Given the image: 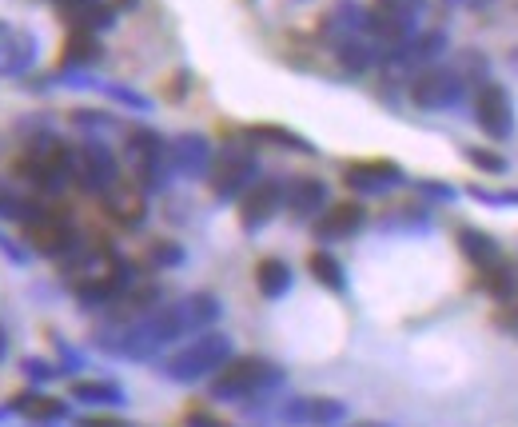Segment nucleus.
<instances>
[{"label": "nucleus", "instance_id": "a211bd4d", "mask_svg": "<svg viewBox=\"0 0 518 427\" xmlns=\"http://www.w3.org/2000/svg\"><path fill=\"white\" fill-rule=\"evenodd\" d=\"M307 268L315 272V280H319V284H327V288H343V268H339L327 252H315V256L307 260Z\"/></svg>", "mask_w": 518, "mask_h": 427}, {"label": "nucleus", "instance_id": "6e6552de", "mask_svg": "<svg viewBox=\"0 0 518 427\" xmlns=\"http://www.w3.org/2000/svg\"><path fill=\"white\" fill-rule=\"evenodd\" d=\"M359 224H363V208H359V204H335V208H327V216L319 220V236H323V240H339V236H351Z\"/></svg>", "mask_w": 518, "mask_h": 427}, {"label": "nucleus", "instance_id": "412c9836", "mask_svg": "<svg viewBox=\"0 0 518 427\" xmlns=\"http://www.w3.org/2000/svg\"><path fill=\"white\" fill-rule=\"evenodd\" d=\"M24 212H28V204L8 184H0V216H24Z\"/></svg>", "mask_w": 518, "mask_h": 427}, {"label": "nucleus", "instance_id": "f3484780", "mask_svg": "<svg viewBox=\"0 0 518 427\" xmlns=\"http://www.w3.org/2000/svg\"><path fill=\"white\" fill-rule=\"evenodd\" d=\"M100 56V44L88 36V32H76L68 44H64V60L68 64H92Z\"/></svg>", "mask_w": 518, "mask_h": 427}, {"label": "nucleus", "instance_id": "a878e982", "mask_svg": "<svg viewBox=\"0 0 518 427\" xmlns=\"http://www.w3.org/2000/svg\"><path fill=\"white\" fill-rule=\"evenodd\" d=\"M355 427H379V424H355Z\"/></svg>", "mask_w": 518, "mask_h": 427}, {"label": "nucleus", "instance_id": "20e7f679", "mask_svg": "<svg viewBox=\"0 0 518 427\" xmlns=\"http://www.w3.org/2000/svg\"><path fill=\"white\" fill-rule=\"evenodd\" d=\"M275 380H279V372L267 360L244 356V360H232V364L220 368V376L212 380V392L224 396V400H240V396H256V392H263Z\"/></svg>", "mask_w": 518, "mask_h": 427}, {"label": "nucleus", "instance_id": "0eeeda50", "mask_svg": "<svg viewBox=\"0 0 518 427\" xmlns=\"http://www.w3.org/2000/svg\"><path fill=\"white\" fill-rule=\"evenodd\" d=\"M279 200H283V192H279L275 180H259V184H252V188L244 192V224L256 228L263 220H271L275 208H279Z\"/></svg>", "mask_w": 518, "mask_h": 427}, {"label": "nucleus", "instance_id": "b1692460", "mask_svg": "<svg viewBox=\"0 0 518 427\" xmlns=\"http://www.w3.org/2000/svg\"><path fill=\"white\" fill-rule=\"evenodd\" d=\"M84 427H120L116 420H84Z\"/></svg>", "mask_w": 518, "mask_h": 427}, {"label": "nucleus", "instance_id": "f257e3e1", "mask_svg": "<svg viewBox=\"0 0 518 427\" xmlns=\"http://www.w3.org/2000/svg\"><path fill=\"white\" fill-rule=\"evenodd\" d=\"M16 176L24 184H32L36 192H56L72 180V152L60 148V144H48V148H32L16 160Z\"/></svg>", "mask_w": 518, "mask_h": 427}, {"label": "nucleus", "instance_id": "1a4fd4ad", "mask_svg": "<svg viewBox=\"0 0 518 427\" xmlns=\"http://www.w3.org/2000/svg\"><path fill=\"white\" fill-rule=\"evenodd\" d=\"M327 204V184L323 180H295L291 192H287V208L295 216H311Z\"/></svg>", "mask_w": 518, "mask_h": 427}, {"label": "nucleus", "instance_id": "ddd939ff", "mask_svg": "<svg viewBox=\"0 0 518 427\" xmlns=\"http://www.w3.org/2000/svg\"><path fill=\"white\" fill-rule=\"evenodd\" d=\"M399 172L391 168V164H351L347 168V180L355 184V188H383L387 180H395Z\"/></svg>", "mask_w": 518, "mask_h": 427}, {"label": "nucleus", "instance_id": "dca6fc26", "mask_svg": "<svg viewBox=\"0 0 518 427\" xmlns=\"http://www.w3.org/2000/svg\"><path fill=\"white\" fill-rule=\"evenodd\" d=\"M256 280H259V292H263V296H279V292L287 288V264L263 260L256 268Z\"/></svg>", "mask_w": 518, "mask_h": 427}, {"label": "nucleus", "instance_id": "f8f14e48", "mask_svg": "<svg viewBox=\"0 0 518 427\" xmlns=\"http://www.w3.org/2000/svg\"><path fill=\"white\" fill-rule=\"evenodd\" d=\"M459 244H463V252L479 264V268H499V252H495V244L483 236V232H459Z\"/></svg>", "mask_w": 518, "mask_h": 427}, {"label": "nucleus", "instance_id": "6ab92c4d", "mask_svg": "<svg viewBox=\"0 0 518 427\" xmlns=\"http://www.w3.org/2000/svg\"><path fill=\"white\" fill-rule=\"evenodd\" d=\"M16 412H24L28 420H56L64 408H60L56 400H44V396H20Z\"/></svg>", "mask_w": 518, "mask_h": 427}, {"label": "nucleus", "instance_id": "5701e85b", "mask_svg": "<svg viewBox=\"0 0 518 427\" xmlns=\"http://www.w3.org/2000/svg\"><path fill=\"white\" fill-rule=\"evenodd\" d=\"M188 427H228V424H220V420H212V416H192Z\"/></svg>", "mask_w": 518, "mask_h": 427}, {"label": "nucleus", "instance_id": "4be33fe9", "mask_svg": "<svg viewBox=\"0 0 518 427\" xmlns=\"http://www.w3.org/2000/svg\"><path fill=\"white\" fill-rule=\"evenodd\" d=\"M419 4H423V0H375V8H383V12L399 16V20H411Z\"/></svg>", "mask_w": 518, "mask_h": 427}, {"label": "nucleus", "instance_id": "4468645a", "mask_svg": "<svg viewBox=\"0 0 518 427\" xmlns=\"http://www.w3.org/2000/svg\"><path fill=\"white\" fill-rule=\"evenodd\" d=\"M447 96H451V80H447L443 72H431V76H423V80L415 84V100L427 104V108H431V104H443Z\"/></svg>", "mask_w": 518, "mask_h": 427}, {"label": "nucleus", "instance_id": "9b49d317", "mask_svg": "<svg viewBox=\"0 0 518 427\" xmlns=\"http://www.w3.org/2000/svg\"><path fill=\"white\" fill-rule=\"evenodd\" d=\"M248 156H220V164H216V188L224 192V196H232L236 188H244V180H248Z\"/></svg>", "mask_w": 518, "mask_h": 427}, {"label": "nucleus", "instance_id": "393cba45", "mask_svg": "<svg viewBox=\"0 0 518 427\" xmlns=\"http://www.w3.org/2000/svg\"><path fill=\"white\" fill-rule=\"evenodd\" d=\"M0 356H4V336H0Z\"/></svg>", "mask_w": 518, "mask_h": 427}, {"label": "nucleus", "instance_id": "39448f33", "mask_svg": "<svg viewBox=\"0 0 518 427\" xmlns=\"http://www.w3.org/2000/svg\"><path fill=\"white\" fill-rule=\"evenodd\" d=\"M475 116H479V128L491 132V136H507L515 128V112H511V100L499 84H483L475 92Z\"/></svg>", "mask_w": 518, "mask_h": 427}, {"label": "nucleus", "instance_id": "7ed1b4c3", "mask_svg": "<svg viewBox=\"0 0 518 427\" xmlns=\"http://www.w3.org/2000/svg\"><path fill=\"white\" fill-rule=\"evenodd\" d=\"M24 220V232H28V244L40 252V256H68L72 244H76V228L64 212H40L28 204V212L20 216Z\"/></svg>", "mask_w": 518, "mask_h": 427}, {"label": "nucleus", "instance_id": "9d476101", "mask_svg": "<svg viewBox=\"0 0 518 427\" xmlns=\"http://www.w3.org/2000/svg\"><path fill=\"white\" fill-rule=\"evenodd\" d=\"M108 212L116 216V220H124V224H136L140 216H144V200H140V188H132V184H112L108 188Z\"/></svg>", "mask_w": 518, "mask_h": 427}, {"label": "nucleus", "instance_id": "423d86ee", "mask_svg": "<svg viewBox=\"0 0 518 427\" xmlns=\"http://www.w3.org/2000/svg\"><path fill=\"white\" fill-rule=\"evenodd\" d=\"M72 176L88 192H108L116 184V164L100 148H80V152H72Z\"/></svg>", "mask_w": 518, "mask_h": 427}, {"label": "nucleus", "instance_id": "aec40b11", "mask_svg": "<svg viewBox=\"0 0 518 427\" xmlns=\"http://www.w3.org/2000/svg\"><path fill=\"white\" fill-rule=\"evenodd\" d=\"M76 396H80V400H96V404H112V400H120V392H116V388H108V384H76Z\"/></svg>", "mask_w": 518, "mask_h": 427}, {"label": "nucleus", "instance_id": "f03ea898", "mask_svg": "<svg viewBox=\"0 0 518 427\" xmlns=\"http://www.w3.org/2000/svg\"><path fill=\"white\" fill-rule=\"evenodd\" d=\"M228 356H232V344H228L224 336H204V340L188 344L184 352H176L164 372H168L172 380H180V384H192V380H200V376L220 372V368L228 364Z\"/></svg>", "mask_w": 518, "mask_h": 427}, {"label": "nucleus", "instance_id": "2eb2a0df", "mask_svg": "<svg viewBox=\"0 0 518 427\" xmlns=\"http://www.w3.org/2000/svg\"><path fill=\"white\" fill-rule=\"evenodd\" d=\"M299 412H291V420H307V424H331L343 416V408L335 400H311V404H295Z\"/></svg>", "mask_w": 518, "mask_h": 427}]
</instances>
